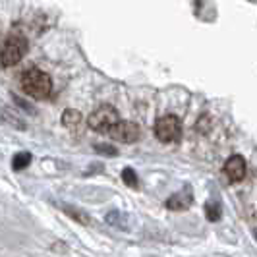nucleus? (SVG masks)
I'll list each match as a JSON object with an SVG mask.
<instances>
[{
	"instance_id": "f257e3e1",
	"label": "nucleus",
	"mask_w": 257,
	"mask_h": 257,
	"mask_svg": "<svg viewBox=\"0 0 257 257\" xmlns=\"http://www.w3.org/2000/svg\"><path fill=\"white\" fill-rule=\"evenodd\" d=\"M22 89L26 91L29 97H33V99H47L52 89L51 76L45 74L39 68L26 70L24 76H22Z\"/></svg>"
},
{
	"instance_id": "f03ea898",
	"label": "nucleus",
	"mask_w": 257,
	"mask_h": 257,
	"mask_svg": "<svg viewBox=\"0 0 257 257\" xmlns=\"http://www.w3.org/2000/svg\"><path fill=\"white\" fill-rule=\"evenodd\" d=\"M27 52V41L22 35H10L0 49V64L4 68L16 66Z\"/></svg>"
},
{
	"instance_id": "7ed1b4c3",
	"label": "nucleus",
	"mask_w": 257,
	"mask_h": 257,
	"mask_svg": "<svg viewBox=\"0 0 257 257\" xmlns=\"http://www.w3.org/2000/svg\"><path fill=\"white\" fill-rule=\"evenodd\" d=\"M118 120H120V116H118L114 106L103 104V106H99L97 110L91 112L89 128H93L95 132H104V134H108V130L112 128Z\"/></svg>"
},
{
	"instance_id": "20e7f679",
	"label": "nucleus",
	"mask_w": 257,
	"mask_h": 257,
	"mask_svg": "<svg viewBox=\"0 0 257 257\" xmlns=\"http://www.w3.org/2000/svg\"><path fill=\"white\" fill-rule=\"evenodd\" d=\"M155 134H157V138L161 142L165 143L176 142L182 136V124L180 120H178V116L167 114L163 116V118H159L157 124H155Z\"/></svg>"
},
{
	"instance_id": "39448f33",
	"label": "nucleus",
	"mask_w": 257,
	"mask_h": 257,
	"mask_svg": "<svg viewBox=\"0 0 257 257\" xmlns=\"http://www.w3.org/2000/svg\"><path fill=\"white\" fill-rule=\"evenodd\" d=\"M108 136L120 143H134L140 138V126L136 122L128 120H118L112 128L108 130Z\"/></svg>"
},
{
	"instance_id": "423d86ee",
	"label": "nucleus",
	"mask_w": 257,
	"mask_h": 257,
	"mask_svg": "<svg viewBox=\"0 0 257 257\" xmlns=\"http://www.w3.org/2000/svg\"><path fill=\"white\" fill-rule=\"evenodd\" d=\"M224 174L228 176V180L240 182L245 176V161L240 155H232L230 159L224 163Z\"/></svg>"
},
{
	"instance_id": "0eeeda50",
	"label": "nucleus",
	"mask_w": 257,
	"mask_h": 257,
	"mask_svg": "<svg viewBox=\"0 0 257 257\" xmlns=\"http://www.w3.org/2000/svg\"><path fill=\"white\" fill-rule=\"evenodd\" d=\"M192 205V195L190 193H174L167 201V207L172 211H184Z\"/></svg>"
},
{
	"instance_id": "6e6552de",
	"label": "nucleus",
	"mask_w": 257,
	"mask_h": 257,
	"mask_svg": "<svg viewBox=\"0 0 257 257\" xmlns=\"http://www.w3.org/2000/svg\"><path fill=\"white\" fill-rule=\"evenodd\" d=\"M81 112L79 110H74V108H68V110H64V114H62V124H64L66 128L74 130L77 128L79 124H81Z\"/></svg>"
},
{
	"instance_id": "1a4fd4ad",
	"label": "nucleus",
	"mask_w": 257,
	"mask_h": 257,
	"mask_svg": "<svg viewBox=\"0 0 257 257\" xmlns=\"http://www.w3.org/2000/svg\"><path fill=\"white\" fill-rule=\"evenodd\" d=\"M31 163V155L29 153H18L16 157L12 159V167H14V170H22V168H26L27 165Z\"/></svg>"
},
{
	"instance_id": "9d476101",
	"label": "nucleus",
	"mask_w": 257,
	"mask_h": 257,
	"mask_svg": "<svg viewBox=\"0 0 257 257\" xmlns=\"http://www.w3.org/2000/svg\"><path fill=\"white\" fill-rule=\"evenodd\" d=\"M205 213L209 220H219L220 219V205L219 201H209L205 205Z\"/></svg>"
},
{
	"instance_id": "9b49d317",
	"label": "nucleus",
	"mask_w": 257,
	"mask_h": 257,
	"mask_svg": "<svg viewBox=\"0 0 257 257\" xmlns=\"http://www.w3.org/2000/svg\"><path fill=\"white\" fill-rule=\"evenodd\" d=\"M122 178H124V182L128 184L130 188H136V186H138V176H136V172H134L132 168H124Z\"/></svg>"
},
{
	"instance_id": "f8f14e48",
	"label": "nucleus",
	"mask_w": 257,
	"mask_h": 257,
	"mask_svg": "<svg viewBox=\"0 0 257 257\" xmlns=\"http://www.w3.org/2000/svg\"><path fill=\"white\" fill-rule=\"evenodd\" d=\"M97 153H108V155H116V151L108 145H97Z\"/></svg>"
}]
</instances>
